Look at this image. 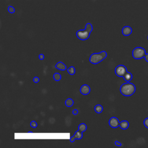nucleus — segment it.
<instances>
[{
    "label": "nucleus",
    "mask_w": 148,
    "mask_h": 148,
    "mask_svg": "<svg viewBox=\"0 0 148 148\" xmlns=\"http://www.w3.org/2000/svg\"><path fill=\"white\" fill-rule=\"evenodd\" d=\"M76 139V137L75 136V135H73V136H72L70 138V142H73Z\"/></svg>",
    "instance_id": "nucleus-22"
},
{
    "label": "nucleus",
    "mask_w": 148,
    "mask_h": 148,
    "mask_svg": "<svg viewBox=\"0 0 148 148\" xmlns=\"http://www.w3.org/2000/svg\"><path fill=\"white\" fill-rule=\"evenodd\" d=\"M53 79L56 81H60L61 79V75L59 73L56 72L53 75Z\"/></svg>",
    "instance_id": "nucleus-17"
},
{
    "label": "nucleus",
    "mask_w": 148,
    "mask_h": 148,
    "mask_svg": "<svg viewBox=\"0 0 148 148\" xmlns=\"http://www.w3.org/2000/svg\"><path fill=\"white\" fill-rule=\"evenodd\" d=\"M123 78L124 79L125 81H126L127 82H128L130 81H131L132 79V75L131 74V73L129 72H127L125 73V74L124 75Z\"/></svg>",
    "instance_id": "nucleus-11"
},
{
    "label": "nucleus",
    "mask_w": 148,
    "mask_h": 148,
    "mask_svg": "<svg viewBox=\"0 0 148 148\" xmlns=\"http://www.w3.org/2000/svg\"><path fill=\"white\" fill-rule=\"evenodd\" d=\"M92 31V26L91 23H87L84 29H79L76 31V35L78 39L82 40H85L89 38L90 34Z\"/></svg>",
    "instance_id": "nucleus-1"
},
{
    "label": "nucleus",
    "mask_w": 148,
    "mask_h": 148,
    "mask_svg": "<svg viewBox=\"0 0 148 148\" xmlns=\"http://www.w3.org/2000/svg\"><path fill=\"white\" fill-rule=\"evenodd\" d=\"M90 87L88 85L84 84H83L80 88V92L83 95H87L90 92Z\"/></svg>",
    "instance_id": "nucleus-7"
},
{
    "label": "nucleus",
    "mask_w": 148,
    "mask_h": 148,
    "mask_svg": "<svg viewBox=\"0 0 148 148\" xmlns=\"http://www.w3.org/2000/svg\"><path fill=\"white\" fill-rule=\"evenodd\" d=\"M39 81V78L38 77L35 76V77H34V79H33V82H34V83H38Z\"/></svg>",
    "instance_id": "nucleus-21"
},
{
    "label": "nucleus",
    "mask_w": 148,
    "mask_h": 148,
    "mask_svg": "<svg viewBox=\"0 0 148 148\" xmlns=\"http://www.w3.org/2000/svg\"><path fill=\"white\" fill-rule=\"evenodd\" d=\"M78 130L81 131L82 132L86 131V130H87V125H86V124L85 123H83L80 124L79 125V126H78Z\"/></svg>",
    "instance_id": "nucleus-14"
},
{
    "label": "nucleus",
    "mask_w": 148,
    "mask_h": 148,
    "mask_svg": "<svg viewBox=\"0 0 148 148\" xmlns=\"http://www.w3.org/2000/svg\"><path fill=\"white\" fill-rule=\"evenodd\" d=\"M8 12H9V13H14L15 12V9H14V8L13 6H8Z\"/></svg>",
    "instance_id": "nucleus-18"
},
{
    "label": "nucleus",
    "mask_w": 148,
    "mask_h": 148,
    "mask_svg": "<svg viewBox=\"0 0 148 148\" xmlns=\"http://www.w3.org/2000/svg\"><path fill=\"white\" fill-rule=\"evenodd\" d=\"M30 125L31 127L32 128H36L38 125L37 124V123L35 121H32L31 123H30Z\"/></svg>",
    "instance_id": "nucleus-19"
},
{
    "label": "nucleus",
    "mask_w": 148,
    "mask_h": 148,
    "mask_svg": "<svg viewBox=\"0 0 148 148\" xmlns=\"http://www.w3.org/2000/svg\"><path fill=\"white\" fill-rule=\"evenodd\" d=\"M147 39H148V36H147Z\"/></svg>",
    "instance_id": "nucleus-27"
},
{
    "label": "nucleus",
    "mask_w": 148,
    "mask_h": 148,
    "mask_svg": "<svg viewBox=\"0 0 148 148\" xmlns=\"http://www.w3.org/2000/svg\"><path fill=\"white\" fill-rule=\"evenodd\" d=\"M135 86L129 82L123 84L120 88L121 94L125 97H129L133 95L135 92Z\"/></svg>",
    "instance_id": "nucleus-2"
},
{
    "label": "nucleus",
    "mask_w": 148,
    "mask_h": 148,
    "mask_svg": "<svg viewBox=\"0 0 148 148\" xmlns=\"http://www.w3.org/2000/svg\"><path fill=\"white\" fill-rule=\"evenodd\" d=\"M82 132H82L81 131H80V130H79L75 132L74 135H75V136L76 137V139L79 140V139H81L82 138V137H83V134H82Z\"/></svg>",
    "instance_id": "nucleus-13"
},
{
    "label": "nucleus",
    "mask_w": 148,
    "mask_h": 148,
    "mask_svg": "<svg viewBox=\"0 0 148 148\" xmlns=\"http://www.w3.org/2000/svg\"><path fill=\"white\" fill-rule=\"evenodd\" d=\"M115 73L119 77H123L127 72V68L123 65H119L115 68Z\"/></svg>",
    "instance_id": "nucleus-5"
},
{
    "label": "nucleus",
    "mask_w": 148,
    "mask_h": 148,
    "mask_svg": "<svg viewBox=\"0 0 148 148\" xmlns=\"http://www.w3.org/2000/svg\"><path fill=\"white\" fill-rule=\"evenodd\" d=\"M73 100L71 98H68L65 102V104L67 107H71L73 105Z\"/></svg>",
    "instance_id": "nucleus-15"
},
{
    "label": "nucleus",
    "mask_w": 148,
    "mask_h": 148,
    "mask_svg": "<svg viewBox=\"0 0 148 148\" xmlns=\"http://www.w3.org/2000/svg\"><path fill=\"white\" fill-rule=\"evenodd\" d=\"M67 72L71 75H74L75 73V67L73 66H71L69 67L67 69Z\"/></svg>",
    "instance_id": "nucleus-16"
},
{
    "label": "nucleus",
    "mask_w": 148,
    "mask_h": 148,
    "mask_svg": "<svg viewBox=\"0 0 148 148\" xmlns=\"http://www.w3.org/2000/svg\"><path fill=\"white\" fill-rule=\"evenodd\" d=\"M120 122L119 119L116 117H112L109 120V125L113 128H116L119 126Z\"/></svg>",
    "instance_id": "nucleus-6"
},
{
    "label": "nucleus",
    "mask_w": 148,
    "mask_h": 148,
    "mask_svg": "<svg viewBox=\"0 0 148 148\" xmlns=\"http://www.w3.org/2000/svg\"><path fill=\"white\" fill-rule=\"evenodd\" d=\"M55 66H56V68L57 69H59L60 71H65V70L66 69V65L64 63H63L62 62H61V61L58 62L56 64Z\"/></svg>",
    "instance_id": "nucleus-9"
},
{
    "label": "nucleus",
    "mask_w": 148,
    "mask_h": 148,
    "mask_svg": "<svg viewBox=\"0 0 148 148\" xmlns=\"http://www.w3.org/2000/svg\"><path fill=\"white\" fill-rule=\"evenodd\" d=\"M144 58H145V60H146L147 62H148V53H146V54H145Z\"/></svg>",
    "instance_id": "nucleus-26"
},
{
    "label": "nucleus",
    "mask_w": 148,
    "mask_h": 148,
    "mask_svg": "<svg viewBox=\"0 0 148 148\" xmlns=\"http://www.w3.org/2000/svg\"><path fill=\"white\" fill-rule=\"evenodd\" d=\"M114 144H115V145H116V146H121L122 145H121V143L119 142V141H117V140H116L115 142H114Z\"/></svg>",
    "instance_id": "nucleus-24"
},
{
    "label": "nucleus",
    "mask_w": 148,
    "mask_h": 148,
    "mask_svg": "<svg viewBox=\"0 0 148 148\" xmlns=\"http://www.w3.org/2000/svg\"><path fill=\"white\" fill-rule=\"evenodd\" d=\"M107 56V53L105 51H102L99 53H94L91 54L89 58V61L92 64H97L103 61Z\"/></svg>",
    "instance_id": "nucleus-3"
},
{
    "label": "nucleus",
    "mask_w": 148,
    "mask_h": 148,
    "mask_svg": "<svg viewBox=\"0 0 148 148\" xmlns=\"http://www.w3.org/2000/svg\"><path fill=\"white\" fill-rule=\"evenodd\" d=\"M122 34L124 36H129L132 32V28L130 26H125L122 28Z\"/></svg>",
    "instance_id": "nucleus-8"
},
{
    "label": "nucleus",
    "mask_w": 148,
    "mask_h": 148,
    "mask_svg": "<svg viewBox=\"0 0 148 148\" xmlns=\"http://www.w3.org/2000/svg\"><path fill=\"white\" fill-rule=\"evenodd\" d=\"M78 113V110L76 109H75L72 110V114L74 115H76Z\"/></svg>",
    "instance_id": "nucleus-25"
},
{
    "label": "nucleus",
    "mask_w": 148,
    "mask_h": 148,
    "mask_svg": "<svg viewBox=\"0 0 148 148\" xmlns=\"http://www.w3.org/2000/svg\"><path fill=\"white\" fill-rule=\"evenodd\" d=\"M39 60H43L44 58H45V56H44V54H40L39 55Z\"/></svg>",
    "instance_id": "nucleus-23"
},
{
    "label": "nucleus",
    "mask_w": 148,
    "mask_h": 148,
    "mask_svg": "<svg viewBox=\"0 0 148 148\" xmlns=\"http://www.w3.org/2000/svg\"><path fill=\"white\" fill-rule=\"evenodd\" d=\"M143 124L146 128L148 129V117L146 118L143 121Z\"/></svg>",
    "instance_id": "nucleus-20"
},
{
    "label": "nucleus",
    "mask_w": 148,
    "mask_h": 148,
    "mask_svg": "<svg viewBox=\"0 0 148 148\" xmlns=\"http://www.w3.org/2000/svg\"><path fill=\"white\" fill-rule=\"evenodd\" d=\"M119 127L122 129V130H126L129 127V123L126 121V120H123L120 122Z\"/></svg>",
    "instance_id": "nucleus-10"
},
{
    "label": "nucleus",
    "mask_w": 148,
    "mask_h": 148,
    "mask_svg": "<svg viewBox=\"0 0 148 148\" xmlns=\"http://www.w3.org/2000/svg\"><path fill=\"white\" fill-rule=\"evenodd\" d=\"M146 54V50L141 47H136L132 50V57L134 59L140 60L144 58Z\"/></svg>",
    "instance_id": "nucleus-4"
},
{
    "label": "nucleus",
    "mask_w": 148,
    "mask_h": 148,
    "mask_svg": "<svg viewBox=\"0 0 148 148\" xmlns=\"http://www.w3.org/2000/svg\"><path fill=\"white\" fill-rule=\"evenodd\" d=\"M94 110L97 113H101L103 111V107L99 104L96 105L94 107Z\"/></svg>",
    "instance_id": "nucleus-12"
}]
</instances>
